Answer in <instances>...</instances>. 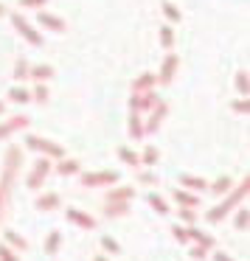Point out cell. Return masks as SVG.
I'll use <instances>...</instances> for the list:
<instances>
[{"mask_svg": "<svg viewBox=\"0 0 250 261\" xmlns=\"http://www.w3.org/2000/svg\"><path fill=\"white\" fill-rule=\"evenodd\" d=\"M250 79H247V70H239L236 73V82H233V87H236V93L239 96H247V90H250Z\"/></svg>", "mask_w": 250, "mask_h": 261, "instance_id": "obj_13", "label": "cell"}, {"mask_svg": "<svg viewBox=\"0 0 250 261\" xmlns=\"http://www.w3.org/2000/svg\"><path fill=\"white\" fill-rule=\"evenodd\" d=\"M0 113H3V101H0Z\"/></svg>", "mask_w": 250, "mask_h": 261, "instance_id": "obj_46", "label": "cell"}, {"mask_svg": "<svg viewBox=\"0 0 250 261\" xmlns=\"http://www.w3.org/2000/svg\"><path fill=\"white\" fill-rule=\"evenodd\" d=\"M160 45L163 48L174 45V31H171V25H163V29H160Z\"/></svg>", "mask_w": 250, "mask_h": 261, "instance_id": "obj_22", "label": "cell"}, {"mask_svg": "<svg viewBox=\"0 0 250 261\" xmlns=\"http://www.w3.org/2000/svg\"><path fill=\"white\" fill-rule=\"evenodd\" d=\"M118 158L124 160V163H130V166H135V163H138V154L132 152V149H127V146H121V149H118Z\"/></svg>", "mask_w": 250, "mask_h": 261, "instance_id": "obj_25", "label": "cell"}, {"mask_svg": "<svg viewBox=\"0 0 250 261\" xmlns=\"http://www.w3.org/2000/svg\"><path fill=\"white\" fill-rule=\"evenodd\" d=\"M102 247H104V250H110V253H121L118 242H115V239H110V236H104V239H102Z\"/></svg>", "mask_w": 250, "mask_h": 261, "instance_id": "obj_33", "label": "cell"}, {"mask_svg": "<svg viewBox=\"0 0 250 261\" xmlns=\"http://www.w3.org/2000/svg\"><path fill=\"white\" fill-rule=\"evenodd\" d=\"M96 261H107V258H104V255H98V258H96Z\"/></svg>", "mask_w": 250, "mask_h": 261, "instance_id": "obj_45", "label": "cell"}, {"mask_svg": "<svg viewBox=\"0 0 250 261\" xmlns=\"http://www.w3.org/2000/svg\"><path fill=\"white\" fill-rule=\"evenodd\" d=\"M143 163H146V166H155V163H158V149H155V146H146V149H143Z\"/></svg>", "mask_w": 250, "mask_h": 261, "instance_id": "obj_27", "label": "cell"}, {"mask_svg": "<svg viewBox=\"0 0 250 261\" xmlns=\"http://www.w3.org/2000/svg\"><path fill=\"white\" fill-rule=\"evenodd\" d=\"M29 62H23V59H20L17 65H14V79H26V76H29Z\"/></svg>", "mask_w": 250, "mask_h": 261, "instance_id": "obj_31", "label": "cell"}, {"mask_svg": "<svg viewBox=\"0 0 250 261\" xmlns=\"http://www.w3.org/2000/svg\"><path fill=\"white\" fill-rule=\"evenodd\" d=\"M42 180H45V174H40V171H31V177H29V188H40V186H42Z\"/></svg>", "mask_w": 250, "mask_h": 261, "instance_id": "obj_34", "label": "cell"}, {"mask_svg": "<svg viewBox=\"0 0 250 261\" xmlns=\"http://www.w3.org/2000/svg\"><path fill=\"white\" fill-rule=\"evenodd\" d=\"M23 126H29V118H26V115H17V118H12L9 124L0 126V138H9L14 129H23Z\"/></svg>", "mask_w": 250, "mask_h": 261, "instance_id": "obj_8", "label": "cell"}, {"mask_svg": "<svg viewBox=\"0 0 250 261\" xmlns=\"http://www.w3.org/2000/svg\"><path fill=\"white\" fill-rule=\"evenodd\" d=\"M34 98H37V101H48V87L45 85H37L34 87Z\"/></svg>", "mask_w": 250, "mask_h": 261, "instance_id": "obj_35", "label": "cell"}, {"mask_svg": "<svg viewBox=\"0 0 250 261\" xmlns=\"http://www.w3.org/2000/svg\"><path fill=\"white\" fill-rule=\"evenodd\" d=\"M155 113L149 115V121H146V126H143V135H146V132H155L160 126V121H163V115H166V104L163 101H158V107H152Z\"/></svg>", "mask_w": 250, "mask_h": 261, "instance_id": "obj_7", "label": "cell"}, {"mask_svg": "<svg viewBox=\"0 0 250 261\" xmlns=\"http://www.w3.org/2000/svg\"><path fill=\"white\" fill-rule=\"evenodd\" d=\"M9 98H12V101H17V104H26L31 98V93L26 90V87H12V90H9Z\"/></svg>", "mask_w": 250, "mask_h": 261, "instance_id": "obj_19", "label": "cell"}, {"mask_svg": "<svg viewBox=\"0 0 250 261\" xmlns=\"http://www.w3.org/2000/svg\"><path fill=\"white\" fill-rule=\"evenodd\" d=\"M48 0H20V6H26V9H42Z\"/></svg>", "mask_w": 250, "mask_h": 261, "instance_id": "obj_36", "label": "cell"}, {"mask_svg": "<svg viewBox=\"0 0 250 261\" xmlns=\"http://www.w3.org/2000/svg\"><path fill=\"white\" fill-rule=\"evenodd\" d=\"M211 188H214V194H225L228 188H231V177H219V180H216Z\"/></svg>", "mask_w": 250, "mask_h": 261, "instance_id": "obj_30", "label": "cell"}, {"mask_svg": "<svg viewBox=\"0 0 250 261\" xmlns=\"http://www.w3.org/2000/svg\"><path fill=\"white\" fill-rule=\"evenodd\" d=\"M132 194H135L132 188H118V191L110 194V202H124V199H130V197H132Z\"/></svg>", "mask_w": 250, "mask_h": 261, "instance_id": "obj_24", "label": "cell"}, {"mask_svg": "<svg viewBox=\"0 0 250 261\" xmlns=\"http://www.w3.org/2000/svg\"><path fill=\"white\" fill-rule=\"evenodd\" d=\"M0 261H20V258H14V255H12V250L0 244Z\"/></svg>", "mask_w": 250, "mask_h": 261, "instance_id": "obj_39", "label": "cell"}, {"mask_svg": "<svg viewBox=\"0 0 250 261\" xmlns=\"http://www.w3.org/2000/svg\"><path fill=\"white\" fill-rule=\"evenodd\" d=\"M174 199H177L180 205H186V208L199 205V197H194V194H188V191H174Z\"/></svg>", "mask_w": 250, "mask_h": 261, "instance_id": "obj_17", "label": "cell"}, {"mask_svg": "<svg viewBox=\"0 0 250 261\" xmlns=\"http://www.w3.org/2000/svg\"><path fill=\"white\" fill-rule=\"evenodd\" d=\"M59 242H62V236H59V233L57 230H54L51 233V236H48V242H45V253H57V250H59Z\"/></svg>", "mask_w": 250, "mask_h": 261, "instance_id": "obj_23", "label": "cell"}, {"mask_svg": "<svg viewBox=\"0 0 250 261\" xmlns=\"http://www.w3.org/2000/svg\"><path fill=\"white\" fill-rule=\"evenodd\" d=\"M214 261H233V258H231V255H225V253H216Z\"/></svg>", "mask_w": 250, "mask_h": 261, "instance_id": "obj_43", "label": "cell"}, {"mask_svg": "<svg viewBox=\"0 0 250 261\" xmlns=\"http://www.w3.org/2000/svg\"><path fill=\"white\" fill-rule=\"evenodd\" d=\"M130 135L135 138V141H138V138H143V124H141V115H138V113L130 115Z\"/></svg>", "mask_w": 250, "mask_h": 261, "instance_id": "obj_16", "label": "cell"}, {"mask_svg": "<svg viewBox=\"0 0 250 261\" xmlns=\"http://www.w3.org/2000/svg\"><path fill=\"white\" fill-rule=\"evenodd\" d=\"M174 70H177V57H166L163 70H160V82H163V85H169L171 76H174Z\"/></svg>", "mask_w": 250, "mask_h": 261, "instance_id": "obj_10", "label": "cell"}, {"mask_svg": "<svg viewBox=\"0 0 250 261\" xmlns=\"http://www.w3.org/2000/svg\"><path fill=\"white\" fill-rule=\"evenodd\" d=\"M127 211V205L124 202H118V205H107V216H118V214H124Z\"/></svg>", "mask_w": 250, "mask_h": 261, "instance_id": "obj_38", "label": "cell"}, {"mask_svg": "<svg viewBox=\"0 0 250 261\" xmlns=\"http://www.w3.org/2000/svg\"><path fill=\"white\" fill-rule=\"evenodd\" d=\"M17 160H20V152H17V149H9V169H14Z\"/></svg>", "mask_w": 250, "mask_h": 261, "instance_id": "obj_40", "label": "cell"}, {"mask_svg": "<svg viewBox=\"0 0 250 261\" xmlns=\"http://www.w3.org/2000/svg\"><path fill=\"white\" fill-rule=\"evenodd\" d=\"M180 182H183L186 188H191V191H203V188H205V180H203V177H191V174H183Z\"/></svg>", "mask_w": 250, "mask_h": 261, "instance_id": "obj_14", "label": "cell"}, {"mask_svg": "<svg viewBox=\"0 0 250 261\" xmlns=\"http://www.w3.org/2000/svg\"><path fill=\"white\" fill-rule=\"evenodd\" d=\"M146 199H149V205H152V208H155V211H158V214H163V216H166V214H169V205H166V202H163V197H158V194H149V197H146Z\"/></svg>", "mask_w": 250, "mask_h": 261, "instance_id": "obj_20", "label": "cell"}, {"mask_svg": "<svg viewBox=\"0 0 250 261\" xmlns=\"http://www.w3.org/2000/svg\"><path fill=\"white\" fill-rule=\"evenodd\" d=\"M37 23H40L42 29H48V31H65V20H59L57 14L42 12V9H40V14H37Z\"/></svg>", "mask_w": 250, "mask_h": 261, "instance_id": "obj_6", "label": "cell"}, {"mask_svg": "<svg viewBox=\"0 0 250 261\" xmlns=\"http://www.w3.org/2000/svg\"><path fill=\"white\" fill-rule=\"evenodd\" d=\"M12 23H14V29H17L20 34H23L26 40L31 42V45H42V37L37 34V29H34V25H31L26 17H20V14H14V17H12Z\"/></svg>", "mask_w": 250, "mask_h": 261, "instance_id": "obj_3", "label": "cell"}, {"mask_svg": "<svg viewBox=\"0 0 250 261\" xmlns=\"http://www.w3.org/2000/svg\"><path fill=\"white\" fill-rule=\"evenodd\" d=\"M6 242H12L14 247H20V250H26V247H29V244H26V239H23V236H17L14 230H6Z\"/></svg>", "mask_w": 250, "mask_h": 261, "instance_id": "obj_28", "label": "cell"}, {"mask_svg": "<svg viewBox=\"0 0 250 261\" xmlns=\"http://www.w3.org/2000/svg\"><path fill=\"white\" fill-rule=\"evenodd\" d=\"M0 14H6V6H3V3H0Z\"/></svg>", "mask_w": 250, "mask_h": 261, "instance_id": "obj_44", "label": "cell"}, {"mask_svg": "<svg viewBox=\"0 0 250 261\" xmlns=\"http://www.w3.org/2000/svg\"><path fill=\"white\" fill-rule=\"evenodd\" d=\"M29 73L31 76H34V79H51V76H54V68H51V65H34V68H31L29 70Z\"/></svg>", "mask_w": 250, "mask_h": 261, "instance_id": "obj_18", "label": "cell"}, {"mask_svg": "<svg viewBox=\"0 0 250 261\" xmlns=\"http://www.w3.org/2000/svg\"><path fill=\"white\" fill-rule=\"evenodd\" d=\"M57 205H59V197H57V194H45V197L37 199V208H40V211H54Z\"/></svg>", "mask_w": 250, "mask_h": 261, "instance_id": "obj_15", "label": "cell"}, {"mask_svg": "<svg viewBox=\"0 0 250 261\" xmlns=\"http://www.w3.org/2000/svg\"><path fill=\"white\" fill-rule=\"evenodd\" d=\"M163 14H166V20H169V23H177V20H180V9H177L174 3H169V0L163 3Z\"/></svg>", "mask_w": 250, "mask_h": 261, "instance_id": "obj_21", "label": "cell"}, {"mask_svg": "<svg viewBox=\"0 0 250 261\" xmlns=\"http://www.w3.org/2000/svg\"><path fill=\"white\" fill-rule=\"evenodd\" d=\"M26 146L37 149V152H42V154H51V158H65V149L57 146V143H51V141H45V138L29 135V138H26Z\"/></svg>", "mask_w": 250, "mask_h": 261, "instance_id": "obj_2", "label": "cell"}, {"mask_svg": "<svg viewBox=\"0 0 250 261\" xmlns=\"http://www.w3.org/2000/svg\"><path fill=\"white\" fill-rule=\"evenodd\" d=\"M186 233H188V239H194V242H199V247H205V250H208L211 244H214V239H211L208 233L197 230V227H191V230H186Z\"/></svg>", "mask_w": 250, "mask_h": 261, "instance_id": "obj_11", "label": "cell"}, {"mask_svg": "<svg viewBox=\"0 0 250 261\" xmlns=\"http://www.w3.org/2000/svg\"><path fill=\"white\" fill-rule=\"evenodd\" d=\"M191 255H194V258H205V247H194Z\"/></svg>", "mask_w": 250, "mask_h": 261, "instance_id": "obj_42", "label": "cell"}, {"mask_svg": "<svg viewBox=\"0 0 250 261\" xmlns=\"http://www.w3.org/2000/svg\"><path fill=\"white\" fill-rule=\"evenodd\" d=\"M76 171H79V163H76V160H65V163H59V174H76Z\"/></svg>", "mask_w": 250, "mask_h": 261, "instance_id": "obj_26", "label": "cell"}, {"mask_svg": "<svg viewBox=\"0 0 250 261\" xmlns=\"http://www.w3.org/2000/svg\"><path fill=\"white\" fill-rule=\"evenodd\" d=\"M155 104H158L155 90H143V93H135V98L130 101V107H132V113H141V110H152Z\"/></svg>", "mask_w": 250, "mask_h": 261, "instance_id": "obj_5", "label": "cell"}, {"mask_svg": "<svg viewBox=\"0 0 250 261\" xmlns=\"http://www.w3.org/2000/svg\"><path fill=\"white\" fill-rule=\"evenodd\" d=\"M68 219L76 222L79 227H96V219H93V216L82 214V211H76V208H68Z\"/></svg>", "mask_w": 250, "mask_h": 261, "instance_id": "obj_9", "label": "cell"}, {"mask_svg": "<svg viewBox=\"0 0 250 261\" xmlns=\"http://www.w3.org/2000/svg\"><path fill=\"white\" fill-rule=\"evenodd\" d=\"M236 230H247V208H239V214H236Z\"/></svg>", "mask_w": 250, "mask_h": 261, "instance_id": "obj_29", "label": "cell"}, {"mask_svg": "<svg viewBox=\"0 0 250 261\" xmlns=\"http://www.w3.org/2000/svg\"><path fill=\"white\" fill-rule=\"evenodd\" d=\"M233 110H236V113H244V115H247V113H250V101H247V96H244V98H236V101H233Z\"/></svg>", "mask_w": 250, "mask_h": 261, "instance_id": "obj_32", "label": "cell"}, {"mask_svg": "<svg viewBox=\"0 0 250 261\" xmlns=\"http://www.w3.org/2000/svg\"><path fill=\"white\" fill-rule=\"evenodd\" d=\"M34 171H40V174H48V171H51V163H48L45 158L37 160V163H34Z\"/></svg>", "mask_w": 250, "mask_h": 261, "instance_id": "obj_37", "label": "cell"}, {"mask_svg": "<svg viewBox=\"0 0 250 261\" xmlns=\"http://www.w3.org/2000/svg\"><path fill=\"white\" fill-rule=\"evenodd\" d=\"M118 182V171H96V174H85L82 177V186H113Z\"/></svg>", "mask_w": 250, "mask_h": 261, "instance_id": "obj_4", "label": "cell"}, {"mask_svg": "<svg viewBox=\"0 0 250 261\" xmlns=\"http://www.w3.org/2000/svg\"><path fill=\"white\" fill-rule=\"evenodd\" d=\"M244 194H247V180H244V186H239V191H233V194H231V197H228L222 205H216V208H211V211H208V222H219L222 216H225L228 211H231L233 205H236L239 199L244 197Z\"/></svg>", "mask_w": 250, "mask_h": 261, "instance_id": "obj_1", "label": "cell"}, {"mask_svg": "<svg viewBox=\"0 0 250 261\" xmlns=\"http://www.w3.org/2000/svg\"><path fill=\"white\" fill-rule=\"evenodd\" d=\"M174 239H177V242H188V233L183 230V227H177V225H174Z\"/></svg>", "mask_w": 250, "mask_h": 261, "instance_id": "obj_41", "label": "cell"}, {"mask_svg": "<svg viewBox=\"0 0 250 261\" xmlns=\"http://www.w3.org/2000/svg\"><path fill=\"white\" fill-rule=\"evenodd\" d=\"M155 85V76L152 73H143L141 79H135V85H132V93H143V90H152Z\"/></svg>", "mask_w": 250, "mask_h": 261, "instance_id": "obj_12", "label": "cell"}]
</instances>
